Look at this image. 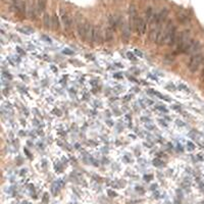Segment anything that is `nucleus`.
I'll list each match as a JSON object with an SVG mask.
<instances>
[{"instance_id":"9","label":"nucleus","mask_w":204,"mask_h":204,"mask_svg":"<svg viewBox=\"0 0 204 204\" xmlns=\"http://www.w3.org/2000/svg\"><path fill=\"white\" fill-rule=\"evenodd\" d=\"M46 8V0H38L37 2V11L39 13L43 12Z\"/></svg>"},{"instance_id":"22","label":"nucleus","mask_w":204,"mask_h":204,"mask_svg":"<svg viewBox=\"0 0 204 204\" xmlns=\"http://www.w3.org/2000/svg\"><path fill=\"white\" fill-rule=\"evenodd\" d=\"M201 78L204 80V68H203V70H202V73H201Z\"/></svg>"},{"instance_id":"21","label":"nucleus","mask_w":204,"mask_h":204,"mask_svg":"<svg viewBox=\"0 0 204 204\" xmlns=\"http://www.w3.org/2000/svg\"><path fill=\"white\" fill-rule=\"evenodd\" d=\"M144 179H145V180H147V181H149V180L151 179V176H147V177L145 176V178H144Z\"/></svg>"},{"instance_id":"18","label":"nucleus","mask_w":204,"mask_h":204,"mask_svg":"<svg viewBox=\"0 0 204 204\" xmlns=\"http://www.w3.org/2000/svg\"><path fill=\"white\" fill-rule=\"evenodd\" d=\"M108 194H109V196H116V194L112 191H108Z\"/></svg>"},{"instance_id":"4","label":"nucleus","mask_w":204,"mask_h":204,"mask_svg":"<svg viewBox=\"0 0 204 204\" xmlns=\"http://www.w3.org/2000/svg\"><path fill=\"white\" fill-rule=\"evenodd\" d=\"M131 28L134 29L135 32L143 35V34L146 33V29H147V21L145 19H141V17H138V19L135 21V23L132 25Z\"/></svg>"},{"instance_id":"24","label":"nucleus","mask_w":204,"mask_h":204,"mask_svg":"<svg viewBox=\"0 0 204 204\" xmlns=\"http://www.w3.org/2000/svg\"><path fill=\"white\" fill-rule=\"evenodd\" d=\"M128 56L131 57V58H134V56H133V54H132V53H129V54H128Z\"/></svg>"},{"instance_id":"8","label":"nucleus","mask_w":204,"mask_h":204,"mask_svg":"<svg viewBox=\"0 0 204 204\" xmlns=\"http://www.w3.org/2000/svg\"><path fill=\"white\" fill-rule=\"evenodd\" d=\"M61 19H62V23H64V27L66 28H70V26H72V19H70V17H68L66 13H62V15H61Z\"/></svg>"},{"instance_id":"2","label":"nucleus","mask_w":204,"mask_h":204,"mask_svg":"<svg viewBox=\"0 0 204 204\" xmlns=\"http://www.w3.org/2000/svg\"><path fill=\"white\" fill-rule=\"evenodd\" d=\"M189 40H190V32L189 31H184L179 35L178 40H177V52L178 53L183 52L184 48L189 42Z\"/></svg>"},{"instance_id":"16","label":"nucleus","mask_w":204,"mask_h":204,"mask_svg":"<svg viewBox=\"0 0 204 204\" xmlns=\"http://www.w3.org/2000/svg\"><path fill=\"white\" fill-rule=\"evenodd\" d=\"M153 164H154L155 167H161L162 164H163V162H162L161 160H159V159L156 158V159L153 160Z\"/></svg>"},{"instance_id":"5","label":"nucleus","mask_w":204,"mask_h":204,"mask_svg":"<svg viewBox=\"0 0 204 204\" xmlns=\"http://www.w3.org/2000/svg\"><path fill=\"white\" fill-rule=\"evenodd\" d=\"M87 27H88V23L87 21H82V23H78V27H77V31L78 34L82 39L86 38V32H87Z\"/></svg>"},{"instance_id":"6","label":"nucleus","mask_w":204,"mask_h":204,"mask_svg":"<svg viewBox=\"0 0 204 204\" xmlns=\"http://www.w3.org/2000/svg\"><path fill=\"white\" fill-rule=\"evenodd\" d=\"M102 40H103V38H102V32H101L100 27H95L94 28L93 42L97 43V44H101Z\"/></svg>"},{"instance_id":"13","label":"nucleus","mask_w":204,"mask_h":204,"mask_svg":"<svg viewBox=\"0 0 204 204\" xmlns=\"http://www.w3.org/2000/svg\"><path fill=\"white\" fill-rule=\"evenodd\" d=\"M51 23H52V19H50L49 14L45 13V15H44V26L46 27V28H49L50 25H51Z\"/></svg>"},{"instance_id":"3","label":"nucleus","mask_w":204,"mask_h":204,"mask_svg":"<svg viewBox=\"0 0 204 204\" xmlns=\"http://www.w3.org/2000/svg\"><path fill=\"white\" fill-rule=\"evenodd\" d=\"M202 60H203V56H202L201 53H197L191 56V59L189 61V64H188V68L190 70L191 73H195L196 70L199 68V66L201 64Z\"/></svg>"},{"instance_id":"17","label":"nucleus","mask_w":204,"mask_h":204,"mask_svg":"<svg viewBox=\"0 0 204 204\" xmlns=\"http://www.w3.org/2000/svg\"><path fill=\"white\" fill-rule=\"evenodd\" d=\"M188 147H189V150H193V149L195 148V146L193 145L191 142H189V143H188Z\"/></svg>"},{"instance_id":"23","label":"nucleus","mask_w":204,"mask_h":204,"mask_svg":"<svg viewBox=\"0 0 204 204\" xmlns=\"http://www.w3.org/2000/svg\"><path fill=\"white\" fill-rule=\"evenodd\" d=\"M64 52V53H68V54H72V52H70V50H68V49H66Z\"/></svg>"},{"instance_id":"7","label":"nucleus","mask_w":204,"mask_h":204,"mask_svg":"<svg viewBox=\"0 0 204 204\" xmlns=\"http://www.w3.org/2000/svg\"><path fill=\"white\" fill-rule=\"evenodd\" d=\"M93 35H94V27L92 26L91 23H88L87 32H86V38H85V40L87 41V42H93Z\"/></svg>"},{"instance_id":"20","label":"nucleus","mask_w":204,"mask_h":204,"mask_svg":"<svg viewBox=\"0 0 204 204\" xmlns=\"http://www.w3.org/2000/svg\"><path fill=\"white\" fill-rule=\"evenodd\" d=\"M47 199H48V198H47V194H45V195H44V199H43V201H44L45 203H46V202H47Z\"/></svg>"},{"instance_id":"14","label":"nucleus","mask_w":204,"mask_h":204,"mask_svg":"<svg viewBox=\"0 0 204 204\" xmlns=\"http://www.w3.org/2000/svg\"><path fill=\"white\" fill-rule=\"evenodd\" d=\"M178 17H179V19L182 21V23H186V21H189V17H188L187 14L186 13H180L178 15Z\"/></svg>"},{"instance_id":"12","label":"nucleus","mask_w":204,"mask_h":204,"mask_svg":"<svg viewBox=\"0 0 204 204\" xmlns=\"http://www.w3.org/2000/svg\"><path fill=\"white\" fill-rule=\"evenodd\" d=\"M52 27H53L54 30H57L59 28V21H58V17H57L56 14H54L53 17H52V23H51Z\"/></svg>"},{"instance_id":"25","label":"nucleus","mask_w":204,"mask_h":204,"mask_svg":"<svg viewBox=\"0 0 204 204\" xmlns=\"http://www.w3.org/2000/svg\"><path fill=\"white\" fill-rule=\"evenodd\" d=\"M203 204H204V201H203Z\"/></svg>"},{"instance_id":"11","label":"nucleus","mask_w":204,"mask_h":204,"mask_svg":"<svg viewBox=\"0 0 204 204\" xmlns=\"http://www.w3.org/2000/svg\"><path fill=\"white\" fill-rule=\"evenodd\" d=\"M113 38V31L112 29L109 27L105 30V40L106 41H111Z\"/></svg>"},{"instance_id":"15","label":"nucleus","mask_w":204,"mask_h":204,"mask_svg":"<svg viewBox=\"0 0 204 204\" xmlns=\"http://www.w3.org/2000/svg\"><path fill=\"white\" fill-rule=\"evenodd\" d=\"M28 13H29V17H32V19H34V17H36V11H35V8H34V6H32L31 5L30 7L28 8Z\"/></svg>"},{"instance_id":"19","label":"nucleus","mask_w":204,"mask_h":204,"mask_svg":"<svg viewBox=\"0 0 204 204\" xmlns=\"http://www.w3.org/2000/svg\"><path fill=\"white\" fill-rule=\"evenodd\" d=\"M135 53H136V54H138L139 56H142V53H141V52L139 51V50H135Z\"/></svg>"},{"instance_id":"10","label":"nucleus","mask_w":204,"mask_h":204,"mask_svg":"<svg viewBox=\"0 0 204 204\" xmlns=\"http://www.w3.org/2000/svg\"><path fill=\"white\" fill-rule=\"evenodd\" d=\"M153 17H154L153 10L151 7H149V8L147 9V11H146V21H147V23H150V21H152Z\"/></svg>"},{"instance_id":"1","label":"nucleus","mask_w":204,"mask_h":204,"mask_svg":"<svg viewBox=\"0 0 204 204\" xmlns=\"http://www.w3.org/2000/svg\"><path fill=\"white\" fill-rule=\"evenodd\" d=\"M201 48V44H200L199 41H194L192 39L189 40V42L187 43V45L184 48L183 52L182 53L185 54H189V55H195V54L199 53V50Z\"/></svg>"}]
</instances>
